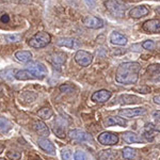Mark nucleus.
I'll return each mask as SVG.
<instances>
[{"mask_svg":"<svg viewBox=\"0 0 160 160\" xmlns=\"http://www.w3.org/2000/svg\"><path fill=\"white\" fill-rule=\"evenodd\" d=\"M141 66L138 62H125L118 65L115 80L121 84H133L138 81Z\"/></svg>","mask_w":160,"mask_h":160,"instance_id":"f257e3e1","label":"nucleus"},{"mask_svg":"<svg viewBox=\"0 0 160 160\" xmlns=\"http://www.w3.org/2000/svg\"><path fill=\"white\" fill-rule=\"evenodd\" d=\"M50 41L51 37L49 33L45 32V31H41V32L35 33L32 38H30L28 44L30 47L33 48H44L50 43Z\"/></svg>","mask_w":160,"mask_h":160,"instance_id":"f03ea898","label":"nucleus"},{"mask_svg":"<svg viewBox=\"0 0 160 160\" xmlns=\"http://www.w3.org/2000/svg\"><path fill=\"white\" fill-rule=\"evenodd\" d=\"M106 9L109 11L111 14H113L114 16L118 17H122L125 14V10L126 7L125 4L122 3L118 0H107L105 2Z\"/></svg>","mask_w":160,"mask_h":160,"instance_id":"7ed1b4c3","label":"nucleus"},{"mask_svg":"<svg viewBox=\"0 0 160 160\" xmlns=\"http://www.w3.org/2000/svg\"><path fill=\"white\" fill-rule=\"evenodd\" d=\"M27 71H29L34 78L43 79L47 75V68L40 62H30L27 65Z\"/></svg>","mask_w":160,"mask_h":160,"instance_id":"20e7f679","label":"nucleus"},{"mask_svg":"<svg viewBox=\"0 0 160 160\" xmlns=\"http://www.w3.org/2000/svg\"><path fill=\"white\" fill-rule=\"evenodd\" d=\"M93 56L88 51L84 50H78L75 55V61L77 62V64H79L80 66H89L92 63Z\"/></svg>","mask_w":160,"mask_h":160,"instance_id":"39448f33","label":"nucleus"},{"mask_svg":"<svg viewBox=\"0 0 160 160\" xmlns=\"http://www.w3.org/2000/svg\"><path fill=\"white\" fill-rule=\"evenodd\" d=\"M98 142L102 145H115L118 142V137L110 131H105L98 136Z\"/></svg>","mask_w":160,"mask_h":160,"instance_id":"423d86ee","label":"nucleus"},{"mask_svg":"<svg viewBox=\"0 0 160 160\" xmlns=\"http://www.w3.org/2000/svg\"><path fill=\"white\" fill-rule=\"evenodd\" d=\"M83 25L88 28H91V29H100V28L104 27V22L102 19L98 18L96 16H92V15H88L82 19Z\"/></svg>","mask_w":160,"mask_h":160,"instance_id":"0eeeda50","label":"nucleus"},{"mask_svg":"<svg viewBox=\"0 0 160 160\" xmlns=\"http://www.w3.org/2000/svg\"><path fill=\"white\" fill-rule=\"evenodd\" d=\"M69 137L72 139L76 141H79V142H93V139H92V136L89 135L88 132L83 130H80V129H74V130H71L69 131Z\"/></svg>","mask_w":160,"mask_h":160,"instance_id":"6e6552de","label":"nucleus"},{"mask_svg":"<svg viewBox=\"0 0 160 160\" xmlns=\"http://www.w3.org/2000/svg\"><path fill=\"white\" fill-rule=\"evenodd\" d=\"M146 112V110L144 108H130V109H122L120 110L118 114L122 118H132L136 117H139V115H142Z\"/></svg>","mask_w":160,"mask_h":160,"instance_id":"1a4fd4ad","label":"nucleus"},{"mask_svg":"<svg viewBox=\"0 0 160 160\" xmlns=\"http://www.w3.org/2000/svg\"><path fill=\"white\" fill-rule=\"evenodd\" d=\"M142 28L148 33H160V19L146 20Z\"/></svg>","mask_w":160,"mask_h":160,"instance_id":"9d476101","label":"nucleus"},{"mask_svg":"<svg viewBox=\"0 0 160 160\" xmlns=\"http://www.w3.org/2000/svg\"><path fill=\"white\" fill-rule=\"evenodd\" d=\"M111 95H112V93L108 90H100V91L93 93L91 98L95 102H105L110 98Z\"/></svg>","mask_w":160,"mask_h":160,"instance_id":"9b49d317","label":"nucleus"},{"mask_svg":"<svg viewBox=\"0 0 160 160\" xmlns=\"http://www.w3.org/2000/svg\"><path fill=\"white\" fill-rule=\"evenodd\" d=\"M38 144L43 151H45L46 153L50 155H56V148L53 146V144L51 143L49 140H47L46 138H41L38 140Z\"/></svg>","mask_w":160,"mask_h":160,"instance_id":"f8f14e48","label":"nucleus"},{"mask_svg":"<svg viewBox=\"0 0 160 160\" xmlns=\"http://www.w3.org/2000/svg\"><path fill=\"white\" fill-rule=\"evenodd\" d=\"M33 129H34L40 136L42 137H48L50 133V130L48 128V126L42 121H37L33 123Z\"/></svg>","mask_w":160,"mask_h":160,"instance_id":"ddd939ff","label":"nucleus"},{"mask_svg":"<svg viewBox=\"0 0 160 160\" xmlns=\"http://www.w3.org/2000/svg\"><path fill=\"white\" fill-rule=\"evenodd\" d=\"M149 13V10L145 6H138L130 10L129 14L132 18H141V17L146 16Z\"/></svg>","mask_w":160,"mask_h":160,"instance_id":"4468645a","label":"nucleus"},{"mask_svg":"<svg viewBox=\"0 0 160 160\" xmlns=\"http://www.w3.org/2000/svg\"><path fill=\"white\" fill-rule=\"evenodd\" d=\"M110 41L114 45L124 46L127 44V38L124 37L123 34H121L120 32H117V31H113L110 34Z\"/></svg>","mask_w":160,"mask_h":160,"instance_id":"2eb2a0df","label":"nucleus"},{"mask_svg":"<svg viewBox=\"0 0 160 160\" xmlns=\"http://www.w3.org/2000/svg\"><path fill=\"white\" fill-rule=\"evenodd\" d=\"M121 104H124V105H130V104H138V102H141V98L136 95H128V94H124V95H121L120 98Z\"/></svg>","mask_w":160,"mask_h":160,"instance_id":"dca6fc26","label":"nucleus"},{"mask_svg":"<svg viewBox=\"0 0 160 160\" xmlns=\"http://www.w3.org/2000/svg\"><path fill=\"white\" fill-rule=\"evenodd\" d=\"M123 139L127 143H141L143 142V139L139 137L137 133L132 132V131H126L123 133Z\"/></svg>","mask_w":160,"mask_h":160,"instance_id":"f3484780","label":"nucleus"},{"mask_svg":"<svg viewBox=\"0 0 160 160\" xmlns=\"http://www.w3.org/2000/svg\"><path fill=\"white\" fill-rule=\"evenodd\" d=\"M117 157V151H113V149H106V151H102L98 154L99 160H115Z\"/></svg>","mask_w":160,"mask_h":160,"instance_id":"a211bd4d","label":"nucleus"},{"mask_svg":"<svg viewBox=\"0 0 160 160\" xmlns=\"http://www.w3.org/2000/svg\"><path fill=\"white\" fill-rule=\"evenodd\" d=\"M15 58L17 61L22 62V63H27L32 59V53L28 50H22V51H17L15 53Z\"/></svg>","mask_w":160,"mask_h":160,"instance_id":"6ab92c4d","label":"nucleus"},{"mask_svg":"<svg viewBox=\"0 0 160 160\" xmlns=\"http://www.w3.org/2000/svg\"><path fill=\"white\" fill-rule=\"evenodd\" d=\"M75 43H76V40H75V38H62L57 41V45L58 46L68 47V48H74Z\"/></svg>","mask_w":160,"mask_h":160,"instance_id":"aec40b11","label":"nucleus"},{"mask_svg":"<svg viewBox=\"0 0 160 160\" xmlns=\"http://www.w3.org/2000/svg\"><path fill=\"white\" fill-rule=\"evenodd\" d=\"M106 125L107 126H114V125L125 126L126 121L120 117H108V118L106 120Z\"/></svg>","mask_w":160,"mask_h":160,"instance_id":"412c9836","label":"nucleus"},{"mask_svg":"<svg viewBox=\"0 0 160 160\" xmlns=\"http://www.w3.org/2000/svg\"><path fill=\"white\" fill-rule=\"evenodd\" d=\"M65 60H66V55L63 52H56L51 56V62L57 66L62 65L65 62Z\"/></svg>","mask_w":160,"mask_h":160,"instance_id":"4be33fe9","label":"nucleus"},{"mask_svg":"<svg viewBox=\"0 0 160 160\" xmlns=\"http://www.w3.org/2000/svg\"><path fill=\"white\" fill-rule=\"evenodd\" d=\"M11 128H12V124L8 118H0V132L7 133L11 130Z\"/></svg>","mask_w":160,"mask_h":160,"instance_id":"5701e85b","label":"nucleus"},{"mask_svg":"<svg viewBox=\"0 0 160 160\" xmlns=\"http://www.w3.org/2000/svg\"><path fill=\"white\" fill-rule=\"evenodd\" d=\"M38 115L41 118H43V120H48V118H50L53 115V112L49 108H42L41 110H38Z\"/></svg>","mask_w":160,"mask_h":160,"instance_id":"b1692460","label":"nucleus"},{"mask_svg":"<svg viewBox=\"0 0 160 160\" xmlns=\"http://www.w3.org/2000/svg\"><path fill=\"white\" fill-rule=\"evenodd\" d=\"M15 78L18 80H29V79L34 78V77L31 75L29 71H18L15 74Z\"/></svg>","mask_w":160,"mask_h":160,"instance_id":"393cba45","label":"nucleus"},{"mask_svg":"<svg viewBox=\"0 0 160 160\" xmlns=\"http://www.w3.org/2000/svg\"><path fill=\"white\" fill-rule=\"evenodd\" d=\"M53 131H55V133L59 138H64L65 137V127L63 126V124H59L58 122H56Z\"/></svg>","mask_w":160,"mask_h":160,"instance_id":"a878e982","label":"nucleus"},{"mask_svg":"<svg viewBox=\"0 0 160 160\" xmlns=\"http://www.w3.org/2000/svg\"><path fill=\"white\" fill-rule=\"evenodd\" d=\"M123 157L125 159H132L136 157V149L131 148H125L123 149Z\"/></svg>","mask_w":160,"mask_h":160,"instance_id":"bb28decb","label":"nucleus"},{"mask_svg":"<svg viewBox=\"0 0 160 160\" xmlns=\"http://www.w3.org/2000/svg\"><path fill=\"white\" fill-rule=\"evenodd\" d=\"M148 72L151 75H160V64H152L148 68Z\"/></svg>","mask_w":160,"mask_h":160,"instance_id":"cd10ccee","label":"nucleus"},{"mask_svg":"<svg viewBox=\"0 0 160 160\" xmlns=\"http://www.w3.org/2000/svg\"><path fill=\"white\" fill-rule=\"evenodd\" d=\"M7 156L8 158H10L11 160H19L20 157H22V154L16 151H10L7 153Z\"/></svg>","mask_w":160,"mask_h":160,"instance_id":"c85d7f7f","label":"nucleus"},{"mask_svg":"<svg viewBox=\"0 0 160 160\" xmlns=\"http://www.w3.org/2000/svg\"><path fill=\"white\" fill-rule=\"evenodd\" d=\"M142 47L146 50H153L155 48V42L152 40H148V41H144L142 43Z\"/></svg>","mask_w":160,"mask_h":160,"instance_id":"c756f323","label":"nucleus"},{"mask_svg":"<svg viewBox=\"0 0 160 160\" xmlns=\"http://www.w3.org/2000/svg\"><path fill=\"white\" fill-rule=\"evenodd\" d=\"M61 156L63 160H72V152L68 148H63L61 151Z\"/></svg>","mask_w":160,"mask_h":160,"instance_id":"7c9ffc66","label":"nucleus"},{"mask_svg":"<svg viewBox=\"0 0 160 160\" xmlns=\"http://www.w3.org/2000/svg\"><path fill=\"white\" fill-rule=\"evenodd\" d=\"M13 69H6V71L1 72L0 73V76L2 77L3 79H8V80H11L13 78Z\"/></svg>","mask_w":160,"mask_h":160,"instance_id":"2f4dec72","label":"nucleus"},{"mask_svg":"<svg viewBox=\"0 0 160 160\" xmlns=\"http://www.w3.org/2000/svg\"><path fill=\"white\" fill-rule=\"evenodd\" d=\"M6 40L9 43H16L20 40V37L19 35H16V34H13V35L10 34V35H6Z\"/></svg>","mask_w":160,"mask_h":160,"instance_id":"473e14b6","label":"nucleus"},{"mask_svg":"<svg viewBox=\"0 0 160 160\" xmlns=\"http://www.w3.org/2000/svg\"><path fill=\"white\" fill-rule=\"evenodd\" d=\"M74 158H75V160H87L86 154H84L83 152H81V151L75 152Z\"/></svg>","mask_w":160,"mask_h":160,"instance_id":"72a5a7b5","label":"nucleus"},{"mask_svg":"<svg viewBox=\"0 0 160 160\" xmlns=\"http://www.w3.org/2000/svg\"><path fill=\"white\" fill-rule=\"evenodd\" d=\"M60 91L61 92H72L73 91V87L68 86V84H62V86H60Z\"/></svg>","mask_w":160,"mask_h":160,"instance_id":"f704fd0d","label":"nucleus"},{"mask_svg":"<svg viewBox=\"0 0 160 160\" xmlns=\"http://www.w3.org/2000/svg\"><path fill=\"white\" fill-rule=\"evenodd\" d=\"M138 91H140V93H143V94H146V93H149L151 92V89L148 87H141V88H138Z\"/></svg>","mask_w":160,"mask_h":160,"instance_id":"c9c22d12","label":"nucleus"},{"mask_svg":"<svg viewBox=\"0 0 160 160\" xmlns=\"http://www.w3.org/2000/svg\"><path fill=\"white\" fill-rule=\"evenodd\" d=\"M1 22H4V24L9 22H10L9 15H7V14H3V15H2V16H1Z\"/></svg>","mask_w":160,"mask_h":160,"instance_id":"e433bc0d","label":"nucleus"},{"mask_svg":"<svg viewBox=\"0 0 160 160\" xmlns=\"http://www.w3.org/2000/svg\"><path fill=\"white\" fill-rule=\"evenodd\" d=\"M154 102L160 106V95H156V96L154 97Z\"/></svg>","mask_w":160,"mask_h":160,"instance_id":"4c0bfd02","label":"nucleus"},{"mask_svg":"<svg viewBox=\"0 0 160 160\" xmlns=\"http://www.w3.org/2000/svg\"><path fill=\"white\" fill-rule=\"evenodd\" d=\"M153 117L155 118H157V120H160V111H154Z\"/></svg>","mask_w":160,"mask_h":160,"instance_id":"58836bf2","label":"nucleus"},{"mask_svg":"<svg viewBox=\"0 0 160 160\" xmlns=\"http://www.w3.org/2000/svg\"><path fill=\"white\" fill-rule=\"evenodd\" d=\"M3 149H4V146L2 145V144H0V154H1L2 152H3Z\"/></svg>","mask_w":160,"mask_h":160,"instance_id":"ea45409f","label":"nucleus"},{"mask_svg":"<svg viewBox=\"0 0 160 160\" xmlns=\"http://www.w3.org/2000/svg\"><path fill=\"white\" fill-rule=\"evenodd\" d=\"M0 160H6V159H3V158H0Z\"/></svg>","mask_w":160,"mask_h":160,"instance_id":"a19ab883","label":"nucleus"},{"mask_svg":"<svg viewBox=\"0 0 160 160\" xmlns=\"http://www.w3.org/2000/svg\"><path fill=\"white\" fill-rule=\"evenodd\" d=\"M158 11H159V12H160V9H159V10H158Z\"/></svg>","mask_w":160,"mask_h":160,"instance_id":"79ce46f5","label":"nucleus"},{"mask_svg":"<svg viewBox=\"0 0 160 160\" xmlns=\"http://www.w3.org/2000/svg\"><path fill=\"white\" fill-rule=\"evenodd\" d=\"M0 91H1V90H0Z\"/></svg>","mask_w":160,"mask_h":160,"instance_id":"37998d69","label":"nucleus"}]
</instances>
